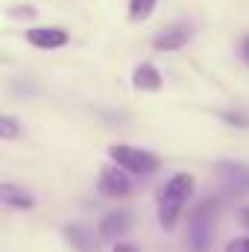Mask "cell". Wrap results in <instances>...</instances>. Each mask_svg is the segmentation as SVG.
Wrapping results in <instances>:
<instances>
[{"mask_svg":"<svg viewBox=\"0 0 249 252\" xmlns=\"http://www.w3.org/2000/svg\"><path fill=\"white\" fill-rule=\"evenodd\" d=\"M241 223H244V229H247V232H249V208H247V211H244V214H241Z\"/></svg>","mask_w":249,"mask_h":252,"instance_id":"ac0fdd59","label":"cell"},{"mask_svg":"<svg viewBox=\"0 0 249 252\" xmlns=\"http://www.w3.org/2000/svg\"><path fill=\"white\" fill-rule=\"evenodd\" d=\"M0 199H3L6 208H18V211L35 208V196L27 193L24 188H18V185H12V182H3V185H0Z\"/></svg>","mask_w":249,"mask_h":252,"instance_id":"9c48e42d","label":"cell"},{"mask_svg":"<svg viewBox=\"0 0 249 252\" xmlns=\"http://www.w3.org/2000/svg\"><path fill=\"white\" fill-rule=\"evenodd\" d=\"M187 41H190V27L187 24H170L153 38V50L156 53H173V50L185 47Z\"/></svg>","mask_w":249,"mask_h":252,"instance_id":"5b68a950","label":"cell"},{"mask_svg":"<svg viewBox=\"0 0 249 252\" xmlns=\"http://www.w3.org/2000/svg\"><path fill=\"white\" fill-rule=\"evenodd\" d=\"M97 190H100L103 196H109V199H124V196H129V193L135 190V179H132V173L124 170L121 164H109V167H103V173H100Z\"/></svg>","mask_w":249,"mask_h":252,"instance_id":"277c9868","label":"cell"},{"mask_svg":"<svg viewBox=\"0 0 249 252\" xmlns=\"http://www.w3.org/2000/svg\"><path fill=\"white\" fill-rule=\"evenodd\" d=\"M226 252H249V238H235V241H229Z\"/></svg>","mask_w":249,"mask_h":252,"instance_id":"9a60e30c","label":"cell"},{"mask_svg":"<svg viewBox=\"0 0 249 252\" xmlns=\"http://www.w3.org/2000/svg\"><path fill=\"white\" fill-rule=\"evenodd\" d=\"M64 238L76 247L79 252H94V235L88 232V229H82V226H64Z\"/></svg>","mask_w":249,"mask_h":252,"instance_id":"8fae6325","label":"cell"},{"mask_svg":"<svg viewBox=\"0 0 249 252\" xmlns=\"http://www.w3.org/2000/svg\"><path fill=\"white\" fill-rule=\"evenodd\" d=\"M21 135V124L12 115H0V138L3 141H15Z\"/></svg>","mask_w":249,"mask_h":252,"instance_id":"4fadbf2b","label":"cell"},{"mask_svg":"<svg viewBox=\"0 0 249 252\" xmlns=\"http://www.w3.org/2000/svg\"><path fill=\"white\" fill-rule=\"evenodd\" d=\"M109 158L115 164H121L132 176H150L158 170V156L150 150H138V147H126V144H112L109 147Z\"/></svg>","mask_w":249,"mask_h":252,"instance_id":"3957f363","label":"cell"},{"mask_svg":"<svg viewBox=\"0 0 249 252\" xmlns=\"http://www.w3.org/2000/svg\"><path fill=\"white\" fill-rule=\"evenodd\" d=\"M132 85H135V91H158L161 88V73H158V67L150 62H141L135 70H132Z\"/></svg>","mask_w":249,"mask_h":252,"instance_id":"30bf717a","label":"cell"},{"mask_svg":"<svg viewBox=\"0 0 249 252\" xmlns=\"http://www.w3.org/2000/svg\"><path fill=\"white\" fill-rule=\"evenodd\" d=\"M217 173H220L223 185L232 190L235 196L249 193V167L247 164H241V161H220L217 164Z\"/></svg>","mask_w":249,"mask_h":252,"instance_id":"8992f818","label":"cell"},{"mask_svg":"<svg viewBox=\"0 0 249 252\" xmlns=\"http://www.w3.org/2000/svg\"><path fill=\"white\" fill-rule=\"evenodd\" d=\"M27 41L38 50H59L67 44V32L59 27H32L27 30Z\"/></svg>","mask_w":249,"mask_h":252,"instance_id":"ba28073f","label":"cell"},{"mask_svg":"<svg viewBox=\"0 0 249 252\" xmlns=\"http://www.w3.org/2000/svg\"><path fill=\"white\" fill-rule=\"evenodd\" d=\"M214 220H217V199H202L187 214L185 244L190 252H208L214 238Z\"/></svg>","mask_w":249,"mask_h":252,"instance_id":"7a4b0ae2","label":"cell"},{"mask_svg":"<svg viewBox=\"0 0 249 252\" xmlns=\"http://www.w3.org/2000/svg\"><path fill=\"white\" fill-rule=\"evenodd\" d=\"M115 252H138V250H135L132 244H118V247H115Z\"/></svg>","mask_w":249,"mask_h":252,"instance_id":"e0dca14e","label":"cell"},{"mask_svg":"<svg viewBox=\"0 0 249 252\" xmlns=\"http://www.w3.org/2000/svg\"><path fill=\"white\" fill-rule=\"evenodd\" d=\"M220 118H223L226 124H232V126H249V118L241 115V112H220Z\"/></svg>","mask_w":249,"mask_h":252,"instance_id":"5bb4252c","label":"cell"},{"mask_svg":"<svg viewBox=\"0 0 249 252\" xmlns=\"http://www.w3.org/2000/svg\"><path fill=\"white\" fill-rule=\"evenodd\" d=\"M241 56H244V62L249 64V35L244 38V41H241Z\"/></svg>","mask_w":249,"mask_h":252,"instance_id":"2e32d148","label":"cell"},{"mask_svg":"<svg viewBox=\"0 0 249 252\" xmlns=\"http://www.w3.org/2000/svg\"><path fill=\"white\" fill-rule=\"evenodd\" d=\"M158 0H129V21H147Z\"/></svg>","mask_w":249,"mask_h":252,"instance_id":"7c38bea8","label":"cell"},{"mask_svg":"<svg viewBox=\"0 0 249 252\" xmlns=\"http://www.w3.org/2000/svg\"><path fill=\"white\" fill-rule=\"evenodd\" d=\"M190 193H193V176H190V173H176V176H170V182H167V185L161 188V193H158V223H161V229L170 232V229L179 223V217H182V211H185Z\"/></svg>","mask_w":249,"mask_h":252,"instance_id":"6da1fadb","label":"cell"},{"mask_svg":"<svg viewBox=\"0 0 249 252\" xmlns=\"http://www.w3.org/2000/svg\"><path fill=\"white\" fill-rule=\"evenodd\" d=\"M129 229H132V214H129L126 208H118V211H109V214L100 220L97 235H100V241H118V238L126 235Z\"/></svg>","mask_w":249,"mask_h":252,"instance_id":"52a82bcc","label":"cell"}]
</instances>
